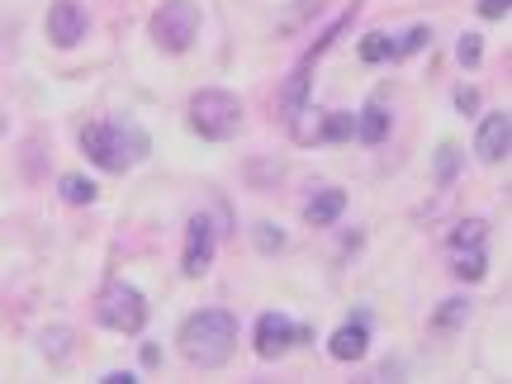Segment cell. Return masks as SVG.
I'll use <instances>...</instances> for the list:
<instances>
[{
	"label": "cell",
	"instance_id": "6da1fadb",
	"mask_svg": "<svg viewBox=\"0 0 512 384\" xmlns=\"http://www.w3.org/2000/svg\"><path fill=\"white\" fill-rule=\"evenodd\" d=\"M238 347V318L228 309H200L181 323V351L195 366H223Z\"/></svg>",
	"mask_w": 512,
	"mask_h": 384
},
{
	"label": "cell",
	"instance_id": "7a4b0ae2",
	"mask_svg": "<svg viewBox=\"0 0 512 384\" xmlns=\"http://www.w3.org/2000/svg\"><path fill=\"white\" fill-rule=\"evenodd\" d=\"M81 152L91 157L100 171H128L133 162H143L152 143H147V133L138 124H86L81 128Z\"/></svg>",
	"mask_w": 512,
	"mask_h": 384
},
{
	"label": "cell",
	"instance_id": "3957f363",
	"mask_svg": "<svg viewBox=\"0 0 512 384\" xmlns=\"http://www.w3.org/2000/svg\"><path fill=\"white\" fill-rule=\"evenodd\" d=\"M242 124V100L233 91H200L190 100V128L209 138V143H223V138H233Z\"/></svg>",
	"mask_w": 512,
	"mask_h": 384
},
{
	"label": "cell",
	"instance_id": "277c9868",
	"mask_svg": "<svg viewBox=\"0 0 512 384\" xmlns=\"http://www.w3.org/2000/svg\"><path fill=\"white\" fill-rule=\"evenodd\" d=\"M95 318L105 323L110 332H143L147 323V299L128 280H110L100 299H95Z\"/></svg>",
	"mask_w": 512,
	"mask_h": 384
},
{
	"label": "cell",
	"instance_id": "5b68a950",
	"mask_svg": "<svg viewBox=\"0 0 512 384\" xmlns=\"http://www.w3.org/2000/svg\"><path fill=\"white\" fill-rule=\"evenodd\" d=\"M152 38L162 53H185L200 38V10L190 0H166L162 10L152 15Z\"/></svg>",
	"mask_w": 512,
	"mask_h": 384
},
{
	"label": "cell",
	"instance_id": "8992f818",
	"mask_svg": "<svg viewBox=\"0 0 512 384\" xmlns=\"http://www.w3.org/2000/svg\"><path fill=\"white\" fill-rule=\"evenodd\" d=\"M313 332L304 328V323H294V318H285V313H261L256 318V332H252V342H256V356H285L290 347H299V342H309Z\"/></svg>",
	"mask_w": 512,
	"mask_h": 384
},
{
	"label": "cell",
	"instance_id": "52a82bcc",
	"mask_svg": "<svg viewBox=\"0 0 512 384\" xmlns=\"http://www.w3.org/2000/svg\"><path fill=\"white\" fill-rule=\"evenodd\" d=\"M214 247H219V223L209 219V214H195L190 228H185V261L181 271L185 275H204L214 266Z\"/></svg>",
	"mask_w": 512,
	"mask_h": 384
},
{
	"label": "cell",
	"instance_id": "ba28073f",
	"mask_svg": "<svg viewBox=\"0 0 512 384\" xmlns=\"http://www.w3.org/2000/svg\"><path fill=\"white\" fill-rule=\"evenodd\" d=\"M508 147H512V114L508 110H494L484 114V124H479L475 133V152L479 162H508Z\"/></svg>",
	"mask_w": 512,
	"mask_h": 384
},
{
	"label": "cell",
	"instance_id": "9c48e42d",
	"mask_svg": "<svg viewBox=\"0 0 512 384\" xmlns=\"http://www.w3.org/2000/svg\"><path fill=\"white\" fill-rule=\"evenodd\" d=\"M48 38H53L57 48H76L86 38V10L76 0H57L53 10H48Z\"/></svg>",
	"mask_w": 512,
	"mask_h": 384
},
{
	"label": "cell",
	"instance_id": "30bf717a",
	"mask_svg": "<svg viewBox=\"0 0 512 384\" xmlns=\"http://www.w3.org/2000/svg\"><path fill=\"white\" fill-rule=\"evenodd\" d=\"M370 347V328H366V318H356V323H342V328L328 337V351H332V361H361Z\"/></svg>",
	"mask_w": 512,
	"mask_h": 384
},
{
	"label": "cell",
	"instance_id": "8fae6325",
	"mask_svg": "<svg viewBox=\"0 0 512 384\" xmlns=\"http://www.w3.org/2000/svg\"><path fill=\"white\" fill-rule=\"evenodd\" d=\"M309 72H313V62L304 57V62L294 67V76L285 81V91H280V114H285V124H290L294 114L304 110V100H309Z\"/></svg>",
	"mask_w": 512,
	"mask_h": 384
},
{
	"label": "cell",
	"instance_id": "7c38bea8",
	"mask_svg": "<svg viewBox=\"0 0 512 384\" xmlns=\"http://www.w3.org/2000/svg\"><path fill=\"white\" fill-rule=\"evenodd\" d=\"M342 209H347V195H342V190H318V195L304 204V219L318 223V228H328V223L342 219Z\"/></svg>",
	"mask_w": 512,
	"mask_h": 384
},
{
	"label": "cell",
	"instance_id": "4fadbf2b",
	"mask_svg": "<svg viewBox=\"0 0 512 384\" xmlns=\"http://www.w3.org/2000/svg\"><path fill=\"white\" fill-rule=\"evenodd\" d=\"M384 133H389V110H384V100H370L366 110L356 114V138L366 147L384 143Z\"/></svg>",
	"mask_w": 512,
	"mask_h": 384
},
{
	"label": "cell",
	"instance_id": "5bb4252c",
	"mask_svg": "<svg viewBox=\"0 0 512 384\" xmlns=\"http://www.w3.org/2000/svg\"><path fill=\"white\" fill-rule=\"evenodd\" d=\"M451 271L475 285V280H484V271H489V252H484V247H451Z\"/></svg>",
	"mask_w": 512,
	"mask_h": 384
},
{
	"label": "cell",
	"instance_id": "9a60e30c",
	"mask_svg": "<svg viewBox=\"0 0 512 384\" xmlns=\"http://www.w3.org/2000/svg\"><path fill=\"white\" fill-rule=\"evenodd\" d=\"M356 138V114H323L318 119V143H347Z\"/></svg>",
	"mask_w": 512,
	"mask_h": 384
},
{
	"label": "cell",
	"instance_id": "2e32d148",
	"mask_svg": "<svg viewBox=\"0 0 512 384\" xmlns=\"http://www.w3.org/2000/svg\"><path fill=\"white\" fill-rule=\"evenodd\" d=\"M451 247H489V223L484 219H460L451 233Z\"/></svg>",
	"mask_w": 512,
	"mask_h": 384
},
{
	"label": "cell",
	"instance_id": "e0dca14e",
	"mask_svg": "<svg viewBox=\"0 0 512 384\" xmlns=\"http://www.w3.org/2000/svg\"><path fill=\"white\" fill-rule=\"evenodd\" d=\"M57 190H62V200L67 204H91L95 200V181H86V176H62Z\"/></svg>",
	"mask_w": 512,
	"mask_h": 384
},
{
	"label": "cell",
	"instance_id": "ac0fdd59",
	"mask_svg": "<svg viewBox=\"0 0 512 384\" xmlns=\"http://www.w3.org/2000/svg\"><path fill=\"white\" fill-rule=\"evenodd\" d=\"M422 43H432V29L427 24H413L403 38H394V57H408V53H418Z\"/></svg>",
	"mask_w": 512,
	"mask_h": 384
},
{
	"label": "cell",
	"instance_id": "d6986e66",
	"mask_svg": "<svg viewBox=\"0 0 512 384\" xmlns=\"http://www.w3.org/2000/svg\"><path fill=\"white\" fill-rule=\"evenodd\" d=\"M389 57H394V38L370 34L366 43H361V62H389Z\"/></svg>",
	"mask_w": 512,
	"mask_h": 384
},
{
	"label": "cell",
	"instance_id": "ffe728a7",
	"mask_svg": "<svg viewBox=\"0 0 512 384\" xmlns=\"http://www.w3.org/2000/svg\"><path fill=\"white\" fill-rule=\"evenodd\" d=\"M470 313V304L465 299H451V304H441V313H437V328H456L460 318Z\"/></svg>",
	"mask_w": 512,
	"mask_h": 384
},
{
	"label": "cell",
	"instance_id": "44dd1931",
	"mask_svg": "<svg viewBox=\"0 0 512 384\" xmlns=\"http://www.w3.org/2000/svg\"><path fill=\"white\" fill-rule=\"evenodd\" d=\"M256 247H261V252H280V247H285V233L271 228V223H261V228H256Z\"/></svg>",
	"mask_w": 512,
	"mask_h": 384
},
{
	"label": "cell",
	"instance_id": "7402d4cb",
	"mask_svg": "<svg viewBox=\"0 0 512 384\" xmlns=\"http://www.w3.org/2000/svg\"><path fill=\"white\" fill-rule=\"evenodd\" d=\"M479 53H484V43H479V34H465V38H460V43H456V57H460V62H465V67H475V62H479Z\"/></svg>",
	"mask_w": 512,
	"mask_h": 384
},
{
	"label": "cell",
	"instance_id": "603a6c76",
	"mask_svg": "<svg viewBox=\"0 0 512 384\" xmlns=\"http://www.w3.org/2000/svg\"><path fill=\"white\" fill-rule=\"evenodd\" d=\"M437 181L441 185L456 181V147H441V152H437Z\"/></svg>",
	"mask_w": 512,
	"mask_h": 384
},
{
	"label": "cell",
	"instance_id": "cb8c5ba5",
	"mask_svg": "<svg viewBox=\"0 0 512 384\" xmlns=\"http://www.w3.org/2000/svg\"><path fill=\"white\" fill-rule=\"evenodd\" d=\"M67 342H72V332H67V328L43 332V351H48V356H67Z\"/></svg>",
	"mask_w": 512,
	"mask_h": 384
},
{
	"label": "cell",
	"instance_id": "d4e9b609",
	"mask_svg": "<svg viewBox=\"0 0 512 384\" xmlns=\"http://www.w3.org/2000/svg\"><path fill=\"white\" fill-rule=\"evenodd\" d=\"M512 10V0H479V15L484 19H508Z\"/></svg>",
	"mask_w": 512,
	"mask_h": 384
},
{
	"label": "cell",
	"instance_id": "484cf974",
	"mask_svg": "<svg viewBox=\"0 0 512 384\" xmlns=\"http://www.w3.org/2000/svg\"><path fill=\"white\" fill-rule=\"evenodd\" d=\"M456 110L460 114H475L479 110V95L475 91H456Z\"/></svg>",
	"mask_w": 512,
	"mask_h": 384
},
{
	"label": "cell",
	"instance_id": "4316f807",
	"mask_svg": "<svg viewBox=\"0 0 512 384\" xmlns=\"http://www.w3.org/2000/svg\"><path fill=\"white\" fill-rule=\"evenodd\" d=\"M105 384H133V375H128V370H110V375H105Z\"/></svg>",
	"mask_w": 512,
	"mask_h": 384
}]
</instances>
